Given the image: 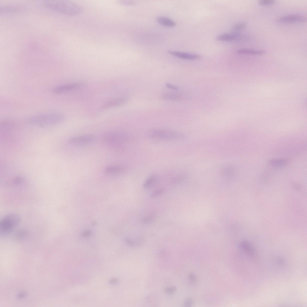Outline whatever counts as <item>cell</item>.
<instances>
[{
  "mask_svg": "<svg viewBox=\"0 0 307 307\" xmlns=\"http://www.w3.org/2000/svg\"><path fill=\"white\" fill-rule=\"evenodd\" d=\"M84 85L83 82H78L60 85L54 87L52 92L55 94H61L80 89Z\"/></svg>",
  "mask_w": 307,
  "mask_h": 307,
  "instance_id": "6",
  "label": "cell"
},
{
  "mask_svg": "<svg viewBox=\"0 0 307 307\" xmlns=\"http://www.w3.org/2000/svg\"><path fill=\"white\" fill-rule=\"evenodd\" d=\"M157 21L160 24L168 27H173L176 25L175 22L168 18L160 16L156 19Z\"/></svg>",
  "mask_w": 307,
  "mask_h": 307,
  "instance_id": "17",
  "label": "cell"
},
{
  "mask_svg": "<svg viewBox=\"0 0 307 307\" xmlns=\"http://www.w3.org/2000/svg\"><path fill=\"white\" fill-rule=\"evenodd\" d=\"M20 221V217L16 213H10L5 216L0 222V236L4 237L9 235L17 226Z\"/></svg>",
  "mask_w": 307,
  "mask_h": 307,
  "instance_id": "4",
  "label": "cell"
},
{
  "mask_svg": "<svg viewBox=\"0 0 307 307\" xmlns=\"http://www.w3.org/2000/svg\"><path fill=\"white\" fill-rule=\"evenodd\" d=\"M306 18L298 14H291L283 16L278 18L276 22L279 23H305Z\"/></svg>",
  "mask_w": 307,
  "mask_h": 307,
  "instance_id": "8",
  "label": "cell"
},
{
  "mask_svg": "<svg viewBox=\"0 0 307 307\" xmlns=\"http://www.w3.org/2000/svg\"><path fill=\"white\" fill-rule=\"evenodd\" d=\"M189 279L191 282H194L196 280V278L194 274L191 273L189 276Z\"/></svg>",
  "mask_w": 307,
  "mask_h": 307,
  "instance_id": "26",
  "label": "cell"
},
{
  "mask_svg": "<svg viewBox=\"0 0 307 307\" xmlns=\"http://www.w3.org/2000/svg\"><path fill=\"white\" fill-rule=\"evenodd\" d=\"M150 138L162 141H175L183 139L185 135L177 131L162 129H154L149 130L147 133Z\"/></svg>",
  "mask_w": 307,
  "mask_h": 307,
  "instance_id": "3",
  "label": "cell"
},
{
  "mask_svg": "<svg viewBox=\"0 0 307 307\" xmlns=\"http://www.w3.org/2000/svg\"><path fill=\"white\" fill-rule=\"evenodd\" d=\"M236 52L239 54L259 55L264 54L266 52L261 50L242 49L237 50Z\"/></svg>",
  "mask_w": 307,
  "mask_h": 307,
  "instance_id": "15",
  "label": "cell"
},
{
  "mask_svg": "<svg viewBox=\"0 0 307 307\" xmlns=\"http://www.w3.org/2000/svg\"><path fill=\"white\" fill-rule=\"evenodd\" d=\"M168 52L173 56L185 59L194 60L199 59L201 58V55L196 54L174 51H169Z\"/></svg>",
  "mask_w": 307,
  "mask_h": 307,
  "instance_id": "12",
  "label": "cell"
},
{
  "mask_svg": "<svg viewBox=\"0 0 307 307\" xmlns=\"http://www.w3.org/2000/svg\"><path fill=\"white\" fill-rule=\"evenodd\" d=\"M235 170L232 166H227L224 167L222 170V174L227 177H232L235 174Z\"/></svg>",
  "mask_w": 307,
  "mask_h": 307,
  "instance_id": "19",
  "label": "cell"
},
{
  "mask_svg": "<svg viewBox=\"0 0 307 307\" xmlns=\"http://www.w3.org/2000/svg\"><path fill=\"white\" fill-rule=\"evenodd\" d=\"M158 177L155 174L149 176L145 180L143 184V187L145 189H148L153 187L157 182Z\"/></svg>",
  "mask_w": 307,
  "mask_h": 307,
  "instance_id": "16",
  "label": "cell"
},
{
  "mask_svg": "<svg viewBox=\"0 0 307 307\" xmlns=\"http://www.w3.org/2000/svg\"><path fill=\"white\" fill-rule=\"evenodd\" d=\"M191 300L190 299H188L185 301L184 305L185 306H189L191 304Z\"/></svg>",
  "mask_w": 307,
  "mask_h": 307,
  "instance_id": "27",
  "label": "cell"
},
{
  "mask_svg": "<svg viewBox=\"0 0 307 307\" xmlns=\"http://www.w3.org/2000/svg\"><path fill=\"white\" fill-rule=\"evenodd\" d=\"M64 116L62 113L57 112L43 113L31 116L27 120L28 122L32 125L42 127L55 125L61 122Z\"/></svg>",
  "mask_w": 307,
  "mask_h": 307,
  "instance_id": "2",
  "label": "cell"
},
{
  "mask_svg": "<svg viewBox=\"0 0 307 307\" xmlns=\"http://www.w3.org/2000/svg\"><path fill=\"white\" fill-rule=\"evenodd\" d=\"M270 165L277 167H280L285 166L288 162V160L286 159H273L270 160L269 162Z\"/></svg>",
  "mask_w": 307,
  "mask_h": 307,
  "instance_id": "18",
  "label": "cell"
},
{
  "mask_svg": "<svg viewBox=\"0 0 307 307\" xmlns=\"http://www.w3.org/2000/svg\"><path fill=\"white\" fill-rule=\"evenodd\" d=\"M127 100L125 97H119L112 100L104 103L99 108L100 111H103L120 106L124 104Z\"/></svg>",
  "mask_w": 307,
  "mask_h": 307,
  "instance_id": "10",
  "label": "cell"
},
{
  "mask_svg": "<svg viewBox=\"0 0 307 307\" xmlns=\"http://www.w3.org/2000/svg\"><path fill=\"white\" fill-rule=\"evenodd\" d=\"M27 232L25 230H20L17 231L15 234L16 237L18 238H22L26 236Z\"/></svg>",
  "mask_w": 307,
  "mask_h": 307,
  "instance_id": "23",
  "label": "cell"
},
{
  "mask_svg": "<svg viewBox=\"0 0 307 307\" xmlns=\"http://www.w3.org/2000/svg\"><path fill=\"white\" fill-rule=\"evenodd\" d=\"M43 4L51 10L66 15H76L82 11L79 5L67 0H44Z\"/></svg>",
  "mask_w": 307,
  "mask_h": 307,
  "instance_id": "1",
  "label": "cell"
},
{
  "mask_svg": "<svg viewBox=\"0 0 307 307\" xmlns=\"http://www.w3.org/2000/svg\"><path fill=\"white\" fill-rule=\"evenodd\" d=\"M95 139V136L93 135H84L72 137L69 139V142L74 145H85L92 143Z\"/></svg>",
  "mask_w": 307,
  "mask_h": 307,
  "instance_id": "7",
  "label": "cell"
},
{
  "mask_svg": "<svg viewBox=\"0 0 307 307\" xmlns=\"http://www.w3.org/2000/svg\"><path fill=\"white\" fill-rule=\"evenodd\" d=\"M242 35L237 33L224 34L217 36L216 39L219 41H229L242 40L244 39Z\"/></svg>",
  "mask_w": 307,
  "mask_h": 307,
  "instance_id": "13",
  "label": "cell"
},
{
  "mask_svg": "<svg viewBox=\"0 0 307 307\" xmlns=\"http://www.w3.org/2000/svg\"><path fill=\"white\" fill-rule=\"evenodd\" d=\"M246 25V23L245 22H241L235 25L233 27V30L235 31H239L243 29Z\"/></svg>",
  "mask_w": 307,
  "mask_h": 307,
  "instance_id": "20",
  "label": "cell"
},
{
  "mask_svg": "<svg viewBox=\"0 0 307 307\" xmlns=\"http://www.w3.org/2000/svg\"><path fill=\"white\" fill-rule=\"evenodd\" d=\"M164 192L163 189H159L156 190L151 194L150 196L151 198H155L157 197L162 194Z\"/></svg>",
  "mask_w": 307,
  "mask_h": 307,
  "instance_id": "22",
  "label": "cell"
},
{
  "mask_svg": "<svg viewBox=\"0 0 307 307\" xmlns=\"http://www.w3.org/2000/svg\"><path fill=\"white\" fill-rule=\"evenodd\" d=\"M275 1L274 0H262L259 2L260 5L263 6H268L273 4L275 3Z\"/></svg>",
  "mask_w": 307,
  "mask_h": 307,
  "instance_id": "24",
  "label": "cell"
},
{
  "mask_svg": "<svg viewBox=\"0 0 307 307\" xmlns=\"http://www.w3.org/2000/svg\"><path fill=\"white\" fill-rule=\"evenodd\" d=\"M102 139L103 141L108 145L120 146L127 142L130 138L128 135L125 133L113 131L104 133Z\"/></svg>",
  "mask_w": 307,
  "mask_h": 307,
  "instance_id": "5",
  "label": "cell"
},
{
  "mask_svg": "<svg viewBox=\"0 0 307 307\" xmlns=\"http://www.w3.org/2000/svg\"><path fill=\"white\" fill-rule=\"evenodd\" d=\"M26 7L22 5L7 4L0 6V12L2 14L19 13L25 9Z\"/></svg>",
  "mask_w": 307,
  "mask_h": 307,
  "instance_id": "9",
  "label": "cell"
},
{
  "mask_svg": "<svg viewBox=\"0 0 307 307\" xmlns=\"http://www.w3.org/2000/svg\"><path fill=\"white\" fill-rule=\"evenodd\" d=\"M167 86L168 87L171 89H174L175 90L178 89V88L174 85H171L169 84H168L167 85Z\"/></svg>",
  "mask_w": 307,
  "mask_h": 307,
  "instance_id": "28",
  "label": "cell"
},
{
  "mask_svg": "<svg viewBox=\"0 0 307 307\" xmlns=\"http://www.w3.org/2000/svg\"><path fill=\"white\" fill-rule=\"evenodd\" d=\"M126 170V167L122 165H111L106 167L104 172L110 175H119L124 173Z\"/></svg>",
  "mask_w": 307,
  "mask_h": 307,
  "instance_id": "11",
  "label": "cell"
},
{
  "mask_svg": "<svg viewBox=\"0 0 307 307\" xmlns=\"http://www.w3.org/2000/svg\"><path fill=\"white\" fill-rule=\"evenodd\" d=\"M240 246L243 252L249 256H253L255 253V250L253 246L248 241H243L242 242Z\"/></svg>",
  "mask_w": 307,
  "mask_h": 307,
  "instance_id": "14",
  "label": "cell"
},
{
  "mask_svg": "<svg viewBox=\"0 0 307 307\" xmlns=\"http://www.w3.org/2000/svg\"><path fill=\"white\" fill-rule=\"evenodd\" d=\"M176 290V288L173 286L168 287L166 288L164 290L165 292L168 294H173Z\"/></svg>",
  "mask_w": 307,
  "mask_h": 307,
  "instance_id": "25",
  "label": "cell"
},
{
  "mask_svg": "<svg viewBox=\"0 0 307 307\" xmlns=\"http://www.w3.org/2000/svg\"><path fill=\"white\" fill-rule=\"evenodd\" d=\"M155 217L153 215H147L141 218V221L144 223H149L153 222L155 219Z\"/></svg>",
  "mask_w": 307,
  "mask_h": 307,
  "instance_id": "21",
  "label": "cell"
}]
</instances>
